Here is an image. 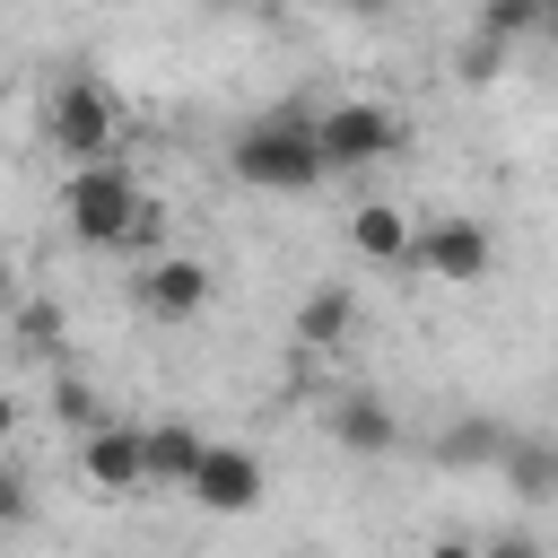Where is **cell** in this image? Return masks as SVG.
Instances as JSON below:
<instances>
[{
    "mask_svg": "<svg viewBox=\"0 0 558 558\" xmlns=\"http://www.w3.org/2000/svg\"><path fill=\"white\" fill-rule=\"evenodd\" d=\"M140 201H148V192H140V174H131L122 157H87V166L61 174V218H70V235L96 244V253L122 244V227H131Z\"/></svg>",
    "mask_w": 558,
    "mask_h": 558,
    "instance_id": "7a4b0ae2",
    "label": "cell"
},
{
    "mask_svg": "<svg viewBox=\"0 0 558 558\" xmlns=\"http://www.w3.org/2000/svg\"><path fill=\"white\" fill-rule=\"evenodd\" d=\"M227 166H235V183H253V192H314V183H323V148H314V122H305V113H262V122H244V131L227 140Z\"/></svg>",
    "mask_w": 558,
    "mask_h": 558,
    "instance_id": "6da1fadb",
    "label": "cell"
},
{
    "mask_svg": "<svg viewBox=\"0 0 558 558\" xmlns=\"http://www.w3.org/2000/svg\"><path fill=\"white\" fill-rule=\"evenodd\" d=\"M349 331H357V288H349V279H323V288L296 305V340H305V349H340Z\"/></svg>",
    "mask_w": 558,
    "mask_h": 558,
    "instance_id": "8fae6325",
    "label": "cell"
},
{
    "mask_svg": "<svg viewBox=\"0 0 558 558\" xmlns=\"http://www.w3.org/2000/svg\"><path fill=\"white\" fill-rule=\"evenodd\" d=\"M9 427H17V401H9V392H0V445H9Z\"/></svg>",
    "mask_w": 558,
    "mask_h": 558,
    "instance_id": "603a6c76",
    "label": "cell"
},
{
    "mask_svg": "<svg viewBox=\"0 0 558 558\" xmlns=\"http://www.w3.org/2000/svg\"><path fill=\"white\" fill-rule=\"evenodd\" d=\"M323 427H331L340 453H392V445H401V418H392L375 392H340V401L323 410Z\"/></svg>",
    "mask_w": 558,
    "mask_h": 558,
    "instance_id": "9c48e42d",
    "label": "cell"
},
{
    "mask_svg": "<svg viewBox=\"0 0 558 558\" xmlns=\"http://www.w3.org/2000/svg\"><path fill=\"white\" fill-rule=\"evenodd\" d=\"M201 445H209V436H201L192 418H148V427H140L148 488H183V480H192V462H201Z\"/></svg>",
    "mask_w": 558,
    "mask_h": 558,
    "instance_id": "30bf717a",
    "label": "cell"
},
{
    "mask_svg": "<svg viewBox=\"0 0 558 558\" xmlns=\"http://www.w3.org/2000/svg\"><path fill=\"white\" fill-rule=\"evenodd\" d=\"M549 9H558V0H488V9H480V26L514 44V35H541V26H549Z\"/></svg>",
    "mask_w": 558,
    "mask_h": 558,
    "instance_id": "9a60e30c",
    "label": "cell"
},
{
    "mask_svg": "<svg viewBox=\"0 0 558 558\" xmlns=\"http://www.w3.org/2000/svg\"><path fill=\"white\" fill-rule=\"evenodd\" d=\"M410 270H427V279H445V288H480L488 279V262H497V244H488V227L480 218H427V227H410V253H401Z\"/></svg>",
    "mask_w": 558,
    "mask_h": 558,
    "instance_id": "5b68a950",
    "label": "cell"
},
{
    "mask_svg": "<svg viewBox=\"0 0 558 558\" xmlns=\"http://www.w3.org/2000/svg\"><path fill=\"white\" fill-rule=\"evenodd\" d=\"M78 471L96 497H140L148 488V453H140V418H96L78 436Z\"/></svg>",
    "mask_w": 558,
    "mask_h": 558,
    "instance_id": "ba28073f",
    "label": "cell"
},
{
    "mask_svg": "<svg viewBox=\"0 0 558 558\" xmlns=\"http://www.w3.org/2000/svg\"><path fill=\"white\" fill-rule=\"evenodd\" d=\"M52 410H61V427H78V436H87V427L105 418V401H96V392H87L78 375H61V384H52Z\"/></svg>",
    "mask_w": 558,
    "mask_h": 558,
    "instance_id": "2e32d148",
    "label": "cell"
},
{
    "mask_svg": "<svg viewBox=\"0 0 558 558\" xmlns=\"http://www.w3.org/2000/svg\"><path fill=\"white\" fill-rule=\"evenodd\" d=\"M262 453H244V445H201V462H192V480H183V497L192 506H209V514H253L262 506Z\"/></svg>",
    "mask_w": 558,
    "mask_h": 558,
    "instance_id": "52a82bcc",
    "label": "cell"
},
{
    "mask_svg": "<svg viewBox=\"0 0 558 558\" xmlns=\"http://www.w3.org/2000/svg\"><path fill=\"white\" fill-rule=\"evenodd\" d=\"M131 296H140V314H157V323H192V314H209L218 279H209V262H192V253H148L140 279H131Z\"/></svg>",
    "mask_w": 558,
    "mask_h": 558,
    "instance_id": "8992f818",
    "label": "cell"
},
{
    "mask_svg": "<svg viewBox=\"0 0 558 558\" xmlns=\"http://www.w3.org/2000/svg\"><path fill=\"white\" fill-rule=\"evenodd\" d=\"M17 296V262H9V244H0V305Z\"/></svg>",
    "mask_w": 558,
    "mask_h": 558,
    "instance_id": "44dd1931",
    "label": "cell"
},
{
    "mask_svg": "<svg viewBox=\"0 0 558 558\" xmlns=\"http://www.w3.org/2000/svg\"><path fill=\"white\" fill-rule=\"evenodd\" d=\"M52 148H61V166L122 157V105H113V87H105V78L70 70V78L52 87Z\"/></svg>",
    "mask_w": 558,
    "mask_h": 558,
    "instance_id": "277c9868",
    "label": "cell"
},
{
    "mask_svg": "<svg viewBox=\"0 0 558 558\" xmlns=\"http://www.w3.org/2000/svg\"><path fill=\"white\" fill-rule=\"evenodd\" d=\"M35 514V488H26V471L17 462H0V532H17Z\"/></svg>",
    "mask_w": 558,
    "mask_h": 558,
    "instance_id": "ac0fdd59",
    "label": "cell"
},
{
    "mask_svg": "<svg viewBox=\"0 0 558 558\" xmlns=\"http://www.w3.org/2000/svg\"><path fill=\"white\" fill-rule=\"evenodd\" d=\"M0 113H9V87H0Z\"/></svg>",
    "mask_w": 558,
    "mask_h": 558,
    "instance_id": "484cf974",
    "label": "cell"
},
{
    "mask_svg": "<svg viewBox=\"0 0 558 558\" xmlns=\"http://www.w3.org/2000/svg\"><path fill=\"white\" fill-rule=\"evenodd\" d=\"M497 471H506V488H514L523 506H549V497H558V453H549V436H506Z\"/></svg>",
    "mask_w": 558,
    "mask_h": 558,
    "instance_id": "7c38bea8",
    "label": "cell"
},
{
    "mask_svg": "<svg viewBox=\"0 0 558 558\" xmlns=\"http://www.w3.org/2000/svg\"><path fill=\"white\" fill-rule=\"evenodd\" d=\"M349 9H366V17H375V9H384V0H349Z\"/></svg>",
    "mask_w": 558,
    "mask_h": 558,
    "instance_id": "d4e9b609",
    "label": "cell"
},
{
    "mask_svg": "<svg viewBox=\"0 0 558 558\" xmlns=\"http://www.w3.org/2000/svg\"><path fill=\"white\" fill-rule=\"evenodd\" d=\"M209 9H279V0H209Z\"/></svg>",
    "mask_w": 558,
    "mask_h": 558,
    "instance_id": "cb8c5ba5",
    "label": "cell"
},
{
    "mask_svg": "<svg viewBox=\"0 0 558 558\" xmlns=\"http://www.w3.org/2000/svg\"><path fill=\"white\" fill-rule=\"evenodd\" d=\"M497 70H506V35H488V26H480V35L462 44V78H471V87H488Z\"/></svg>",
    "mask_w": 558,
    "mask_h": 558,
    "instance_id": "e0dca14e",
    "label": "cell"
},
{
    "mask_svg": "<svg viewBox=\"0 0 558 558\" xmlns=\"http://www.w3.org/2000/svg\"><path fill=\"white\" fill-rule=\"evenodd\" d=\"M305 122H314L323 174H349V166H384V157L410 140V122H401L392 105H375V96H340V105H323V113H305Z\"/></svg>",
    "mask_w": 558,
    "mask_h": 558,
    "instance_id": "3957f363",
    "label": "cell"
},
{
    "mask_svg": "<svg viewBox=\"0 0 558 558\" xmlns=\"http://www.w3.org/2000/svg\"><path fill=\"white\" fill-rule=\"evenodd\" d=\"M480 558H549V549H541V541H532V532H497V541H488V549H480Z\"/></svg>",
    "mask_w": 558,
    "mask_h": 558,
    "instance_id": "ffe728a7",
    "label": "cell"
},
{
    "mask_svg": "<svg viewBox=\"0 0 558 558\" xmlns=\"http://www.w3.org/2000/svg\"><path fill=\"white\" fill-rule=\"evenodd\" d=\"M427 558H480V541H436Z\"/></svg>",
    "mask_w": 558,
    "mask_h": 558,
    "instance_id": "7402d4cb",
    "label": "cell"
},
{
    "mask_svg": "<svg viewBox=\"0 0 558 558\" xmlns=\"http://www.w3.org/2000/svg\"><path fill=\"white\" fill-rule=\"evenodd\" d=\"M506 436L514 427H497V418H445V436H436V462H453V471H497V453H506Z\"/></svg>",
    "mask_w": 558,
    "mask_h": 558,
    "instance_id": "5bb4252c",
    "label": "cell"
},
{
    "mask_svg": "<svg viewBox=\"0 0 558 558\" xmlns=\"http://www.w3.org/2000/svg\"><path fill=\"white\" fill-rule=\"evenodd\" d=\"M349 253H357V262H401V253H410V218H401L392 201H357V209H349Z\"/></svg>",
    "mask_w": 558,
    "mask_h": 558,
    "instance_id": "4fadbf2b",
    "label": "cell"
},
{
    "mask_svg": "<svg viewBox=\"0 0 558 558\" xmlns=\"http://www.w3.org/2000/svg\"><path fill=\"white\" fill-rule=\"evenodd\" d=\"M17 331H26L35 349H52V340H61V314H52V305H26V314H17Z\"/></svg>",
    "mask_w": 558,
    "mask_h": 558,
    "instance_id": "d6986e66",
    "label": "cell"
}]
</instances>
